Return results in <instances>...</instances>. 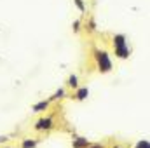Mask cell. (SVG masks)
I'll return each mask as SVG.
<instances>
[{
  "label": "cell",
  "instance_id": "obj_1",
  "mask_svg": "<svg viewBox=\"0 0 150 148\" xmlns=\"http://www.w3.org/2000/svg\"><path fill=\"white\" fill-rule=\"evenodd\" d=\"M94 59H96L98 70H100L101 73H108V72H112V59H110V56H108L107 51H100V49H96V51H94Z\"/></svg>",
  "mask_w": 150,
  "mask_h": 148
},
{
  "label": "cell",
  "instance_id": "obj_2",
  "mask_svg": "<svg viewBox=\"0 0 150 148\" xmlns=\"http://www.w3.org/2000/svg\"><path fill=\"white\" fill-rule=\"evenodd\" d=\"M33 127H35V131H51L54 127V120L51 117H42L35 122Z\"/></svg>",
  "mask_w": 150,
  "mask_h": 148
},
{
  "label": "cell",
  "instance_id": "obj_3",
  "mask_svg": "<svg viewBox=\"0 0 150 148\" xmlns=\"http://www.w3.org/2000/svg\"><path fill=\"white\" fill-rule=\"evenodd\" d=\"M113 52H115V56H117L119 59H126V58H129L131 49H129V45H124V47H115Z\"/></svg>",
  "mask_w": 150,
  "mask_h": 148
},
{
  "label": "cell",
  "instance_id": "obj_4",
  "mask_svg": "<svg viewBox=\"0 0 150 148\" xmlns=\"http://www.w3.org/2000/svg\"><path fill=\"white\" fill-rule=\"evenodd\" d=\"M74 98L77 99V101H84V99H87V98H89V89H87V87H77V89H75Z\"/></svg>",
  "mask_w": 150,
  "mask_h": 148
},
{
  "label": "cell",
  "instance_id": "obj_5",
  "mask_svg": "<svg viewBox=\"0 0 150 148\" xmlns=\"http://www.w3.org/2000/svg\"><path fill=\"white\" fill-rule=\"evenodd\" d=\"M112 45H113V49H115V47H124V45H127V44H126V35H122V33L113 35L112 37Z\"/></svg>",
  "mask_w": 150,
  "mask_h": 148
},
{
  "label": "cell",
  "instance_id": "obj_6",
  "mask_svg": "<svg viewBox=\"0 0 150 148\" xmlns=\"http://www.w3.org/2000/svg\"><path fill=\"white\" fill-rule=\"evenodd\" d=\"M89 145H91L89 140L87 138H80V136L79 138H74V141H72V147L74 148H87Z\"/></svg>",
  "mask_w": 150,
  "mask_h": 148
},
{
  "label": "cell",
  "instance_id": "obj_7",
  "mask_svg": "<svg viewBox=\"0 0 150 148\" xmlns=\"http://www.w3.org/2000/svg\"><path fill=\"white\" fill-rule=\"evenodd\" d=\"M49 105H51V101H49V99H44V101H38L37 105H33L32 110L35 111V113H38V111H45L47 108H49Z\"/></svg>",
  "mask_w": 150,
  "mask_h": 148
},
{
  "label": "cell",
  "instance_id": "obj_8",
  "mask_svg": "<svg viewBox=\"0 0 150 148\" xmlns=\"http://www.w3.org/2000/svg\"><path fill=\"white\" fill-rule=\"evenodd\" d=\"M65 96H67V91H65L63 87H59V89H58V91L49 98V101H59V99H63Z\"/></svg>",
  "mask_w": 150,
  "mask_h": 148
},
{
  "label": "cell",
  "instance_id": "obj_9",
  "mask_svg": "<svg viewBox=\"0 0 150 148\" xmlns=\"http://www.w3.org/2000/svg\"><path fill=\"white\" fill-rule=\"evenodd\" d=\"M38 145V140H32V138H25L21 141V148H35Z\"/></svg>",
  "mask_w": 150,
  "mask_h": 148
},
{
  "label": "cell",
  "instance_id": "obj_10",
  "mask_svg": "<svg viewBox=\"0 0 150 148\" xmlns=\"http://www.w3.org/2000/svg\"><path fill=\"white\" fill-rule=\"evenodd\" d=\"M67 85H68L70 89H77V87H79V77H77V75H70Z\"/></svg>",
  "mask_w": 150,
  "mask_h": 148
},
{
  "label": "cell",
  "instance_id": "obj_11",
  "mask_svg": "<svg viewBox=\"0 0 150 148\" xmlns=\"http://www.w3.org/2000/svg\"><path fill=\"white\" fill-rule=\"evenodd\" d=\"M134 148H150V143L149 140H140L136 145H134Z\"/></svg>",
  "mask_w": 150,
  "mask_h": 148
},
{
  "label": "cell",
  "instance_id": "obj_12",
  "mask_svg": "<svg viewBox=\"0 0 150 148\" xmlns=\"http://www.w3.org/2000/svg\"><path fill=\"white\" fill-rule=\"evenodd\" d=\"M74 4L77 5V9H79L80 12H86V4H84V0H74Z\"/></svg>",
  "mask_w": 150,
  "mask_h": 148
},
{
  "label": "cell",
  "instance_id": "obj_13",
  "mask_svg": "<svg viewBox=\"0 0 150 148\" xmlns=\"http://www.w3.org/2000/svg\"><path fill=\"white\" fill-rule=\"evenodd\" d=\"M72 28H74V32H75V33H77V32L80 30V21H79V19H77V21H74V25H72Z\"/></svg>",
  "mask_w": 150,
  "mask_h": 148
},
{
  "label": "cell",
  "instance_id": "obj_14",
  "mask_svg": "<svg viewBox=\"0 0 150 148\" xmlns=\"http://www.w3.org/2000/svg\"><path fill=\"white\" fill-rule=\"evenodd\" d=\"M94 30H96V23L91 19V21H89V32H94Z\"/></svg>",
  "mask_w": 150,
  "mask_h": 148
},
{
  "label": "cell",
  "instance_id": "obj_15",
  "mask_svg": "<svg viewBox=\"0 0 150 148\" xmlns=\"http://www.w3.org/2000/svg\"><path fill=\"white\" fill-rule=\"evenodd\" d=\"M5 141H9V136H0V143H5Z\"/></svg>",
  "mask_w": 150,
  "mask_h": 148
},
{
  "label": "cell",
  "instance_id": "obj_16",
  "mask_svg": "<svg viewBox=\"0 0 150 148\" xmlns=\"http://www.w3.org/2000/svg\"><path fill=\"white\" fill-rule=\"evenodd\" d=\"M87 148H103V147H101V145H89Z\"/></svg>",
  "mask_w": 150,
  "mask_h": 148
},
{
  "label": "cell",
  "instance_id": "obj_17",
  "mask_svg": "<svg viewBox=\"0 0 150 148\" xmlns=\"http://www.w3.org/2000/svg\"><path fill=\"white\" fill-rule=\"evenodd\" d=\"M113 148H120V147H113Z\"/></svg>",
  "mask_w": 150,
  "mask_h": 148
},
{
  "label": "cell",
  "instance_id": "obj_18",
  "mask_svg": "<svg viewBox=\"0 0 150 148\" xmlns=\"http://www.w3.org/2000/svg\"><path fill=\"white\" fill-rule=\"evenodd\" d=\"M7 148H12V147H7Z\"/></svg>",
  "mask_w": 150,
  "mask_h": 148
}]
</instances>
